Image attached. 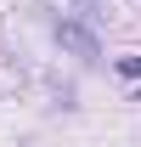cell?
<instances>
[{
    "mask_svg": "<svg viewBox=\"0 0 141 147\" xmlns=\"http://www.w3.org/2000/svg\"><path fill=\"white\" fill-rule=\"evenodd\" d=\"M119 74L124 79H141V57H119Z\"/></svg>",
    "mask_w": 141,
    "mask_h": 147,
    "instance_id": "7a4b0ae2",
    "label": "cell"
},
{
    "mask_svg": "<svg viewBox=\"0 0 141 147\" xmlns=\"http://www.w3.org/2000/svg\"><path fill=\"white\" fill-rule=\"evenodd\" d=\"M56 45H62V51H73V57H85V62H96V57H102L96 28H90V23H73V17L56 23Z\"/></svg>",
    "mask_w": 141,
    "mask_h": 147,
    "instance_id": "6da1fadb",
    "label": "cell"
},
{
    "mask_svg": "<svg viewBox=\"0 0 141 147\" xmlns=\"http://www.w3.org/2000/svg\"><path fill=\"white\" fill-rule=\"evenodd\" d=\"M79 6H96V0H79Z\"/></svg>",
    "mask_w": 141,
    "mask_h": 147,
    "instance_id": "3957f363",
    "label": "cell"
}]
</instances>
